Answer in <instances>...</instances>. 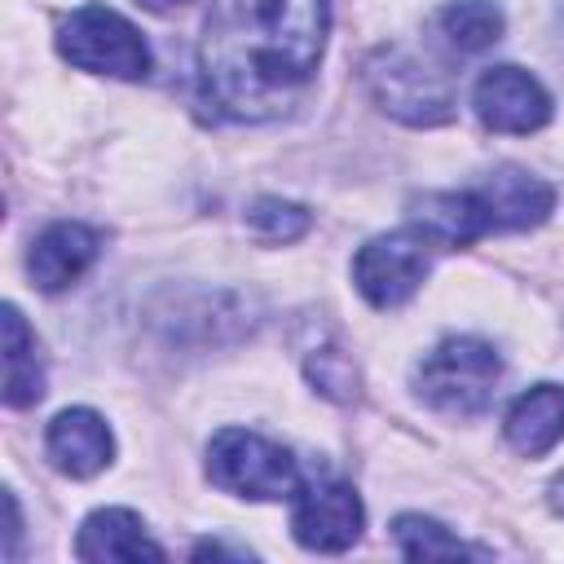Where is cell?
<instances>
[{
	"mask_svg": "<svg viewBox=\"0 0 564 564\" xmlns=\"http://www.w3.org/2000/svg\"><path fill=\"white\" fill-rule=\"evenodd\" d=\"M75 555L88 564H110V560H163V546L145 533L141 516L128 507H101L79 524Z\"/></svg>",
	"mask_w": 564,
	"mask_h": 564,
	"instance_id": "4fadbf2b",
	"label": "cell"
},
{
	"mask_svg": "<svg viewBox=\"0 0 564 564\" xmlns=\"http://www.w3.org/2000/svg\"><path fill=\"white\" fill-rule=\"evenodd\" d=\"M410 220L414 229L432 242V247H467L476 238H485L494 225L476 198V189H445V194H423L410 203Z\"/></svg>",
	"mask_w": 564,
	"mask_h": 564,
	"instance_id": "7c38bea8",
	"label": "cell"
},
{
	"mask_svg": "<svg viewBox=\"0 0 564 564\" xmlns=\"http://www.w3.org/2000/svg\"><path fill=\"white\" fill-rule=\"evenodd\" d=\"M498 379H502V357L494 344L476 335H449L419 361L414 392L436 414L471 419L494 401Z\"/></svg>",
	"mask_w": 564,
	"mask_h": 564,
	"instance_id": "7a4b0ae2",
	"label": "cell"
},
{
	"mask_svg": "<svg viewBox=\"0 0 564 564\" xmlns=\"http://www.w3.org/2000/svg\"><path fill=\"white\" fill-rule=\"evenodd\" d=\"M427 264H432V242L419 229H397L370 238L352 256V282L375 308H397L423 286Z\"/></svg>",
	"mask_w": 564,
	"mask_h": 564,
	"instance_id": "52a82bcc",
	"label": "cell"
},
{
	"mask_svg": "<svg viewBox=\"0 0 564 564\" xmlns=\"http://www.w3.org/2000/svg\"><path fill=\"white\" fill-rule=\"evenodd\" d=\"M392 538H397V551L405 560H458V555H476L463 538H454L445 524H436L432 516H419V511H405L392 520Z\"/></svg>",
	"mask_w": 564,
	"mask_h": 564,
	"instance_id": "e0dca14e",
	"label": "cell"
},
{
	"mask_svg": "<svg viewBox=\"0 0 564 564\" xmlns=\"http://www.w3.org/2000/svg\"><path fill=\"white\" fill-rule=\"evenodd\" d=\"M0 326H4V405L26 410L44 397V370L35 357V335L13 304H4Z\"/></svg>",
	"mask_w": 564,
	"mask_h": 564,
	"instance_id": "9a60e30c",
	"label": "cell"
},
{
	"mask_svg": "<svg viewBox=\"0 0 564 564\" xmlns=\"http://www.w3.org/2000/svg\"><path fill=\"white\" fill-rule=\"evenodd\" d=\"M207 480L225 494L273 502L291 498L300 485V463L291 458L286 445L247 432V427H220L207 445Z\"/></svg>",
	"mask_w": 564,
	"mask_h": 564,
	"instance_id": "277c9868",
	"label": "cell"
},
{
	"mask_svg": "<svg viewBox=\"0 0 564 564\" xmlns=\"http://www.w3.org/2000/svg\"><path fill=\"white\" fill-rule=\"evenodd\" d=\"M326 31L330 0H216L198 40L207 101L238 123L286 115L317 75Z\"/></svg>",
	"mask_w": 564,
	"mask_h": 564,
	"instance_id": "6da1fadb",
	"label": "cell"
},
{
	"mask_svg": "<svg viewBox=\"0 0 564 564\" xmlns=\"http://www.w3.org/2000/svg\"><path fill=\"white\" fill-rule=\"evenodd\" d=\"M546 502H551L555 516H564V471H555V480H551V489H546Z\"/></svg>",
	"mask_w": 564,
	"mask_h": 564,
	"instance_id": "ffe728a7",
	"label": "cell"
},
{
	"mask_svg": "<svg viewBox=\"0 0 564 564\" xmlns=\"http://www.w3.org/2000/svg\"><path fill=\"white\" fill-rule=\"evenodd\" d=\"M137 4H145L150 13H167V9H181V4H189V0H137Z\"/></svg>",
	"mask_w": 564,
	"mask_h": 564,
	"instance_id": "44dd1931",
	"label": "cell"
},
{
	"mask_svg": "<svg viewBox=\"0 0 564 564\" xmlns=\"http://www.w3.org/2000/svg\"><path fill=\"white\" fill-rule=\"evenodd\" d=\"M44 449H48V458H53V467H57L62 476L88 480V476H97L101 467H110V458H115V436H110V427H106V419H101L97 410L75 405V410H62V414L48 423Z\"/></svg>",
	"mask_w": 564,
	"mask_h": 564,
	"instance_id": "30bf717a",
	"label": "cell"
},
{
	"mask_svg": "<svg viewBox=\"0 0 564 564\" xmlns=\"http://www.w3.org/2000/svg\"><path fill=\"white\" fill-rule=\"evenodd\" d=\"M308 225H313V216L286 198H256L247 207V229L260 242H295L308 234Z\"/></svg>",
	"mask_w": 564,
	"mask_h": 564,
	"instance_id": "ac0fdd59",
	"label": "cell"
},
{
	"mask_svg": "<svg viewBox=\"0 0 564 564\" xmlns=\"http://www.w3.org/2000/svg\"><path fill=\"white\" fill-rule=\"evenodd\" d=\"M361 529H366V507H361L352 485L330 480V476H313V480L295 485V494H291V533L304 551L339 555L361 538Z\"/></svg>",
	"mask_w": 564,
	"mask_h": 564,
	"instance_id": "8992f818",
	"label": "cell"
},
{
	"mask_svg": "<svg viewBox=\"0 0 564 564\" xmlns=\"http://www.w3.org/2000/svg\"><path fill=\"white\" fill-rule=\"evenodd\" d=\"M304 375H308V383H313L322 397H330V401H357V392H361L357 366H352V357H344L339 348H313V352L304 357Z\"/></svg>",
	"mask_w": 564,
	"mask_h": 564,
	"instance_id": "d6986e66",
	"label": "cell"
},
{
	"mask_svg": "<svg viewBox=\"0 0 564 564\" xmlns=\"http://www.w3.org/2000/svg\"><path fill=\"white\" fill-rule=\"evenodd\" d=\"M502 436L524 458L551 454L564 441V388L560 383H538V388L520 392L516 405L507 410Z\"/></svg>",
	"mask_w": 564,
	"mask_h": 564,
	"instance_id": "5bb4252c",
	"label": "cell"
},
{
	"mask_svg": "<svg viewBox=\"0 0 564 564\" xmlns=\"http://www.w3.org/2000/svg\"><path fill=\"white\" fill-rule=\"evenodd\" d=\"M449 53H485L502 40V9L494 0H445L432 18Z\"/></svg>",
	"mask_w": 564,
	"mask_h": 564,
	"instance_id": "2e32d148",
	"label": "cell"
},
{
	"mask_svg": "<svg viewBox=\"0 0 564 564\" xmlns=\"http://www.w3.org/2000/svg\"><path fill=\"white\" fill-rule=\"evenodd\" d=\"M57 53L93 75L110 79H145L150 75V44L145 35L106 4H79L57 26Z\"/></svg>",
	"mask_w": 564,
	"mask_h": 564,
	"instance_id": "5b68a950",
	"label": "cell"
},
{
	"mask_svg": "<svg viewBox=\"0 0 564 564\" xmlns=\"http://www.w3.org/2000/svg\"><path fill=\"white\" fill-rule=\"evenodd\" d=\"M471 106L489 132H516V137L546 128L555 110L542 79L529 75L524 66H489L471 88Z\"/></svg>",
	"mask_w": 564,
	"mask_h": 564,
	"instance_id": "ba28073f",
	"label": "cell"
},
{
	"mask_svg": "<svg viewBox=\"0 0 564 564\" xmlns=\"http://www.w3.org/2000/svg\"><path fill=\"white\" fill-rule=\"evenodd\" d=\"M97 251H101V234L97 229H88L79 220H57V225H48L31 242L26 273H31V282L40 291L57 295V291H66L70 282H79L88 273V264L97 260Z\"/></svg>",
	"mask_w": 564,
	"mask_h": 564,
	"instance_id": "9c48e42d",
	"label": "cell"
},
{
	"mask_svg": "<svg viewBox=\"0 0 564 564\" xmlns=\"http://www.w3.org/2000/svg\"><path fill=\"white\" fill-rule=\"evenodd\" d=\"M361 79L366 93L375 97V106L410 128H436L454 119V88L445 79V70H436L432 62H423L410 48H379L361 62Z\"/></svg>",
	"mask_w": 564,
	"mask_h": 564,
	"instance_id": "3957f363",
	"label": "cell"
},
{
	"mask_svg": "<svg viewBox=\"0 0 564 564\" xmlns=\"http://www.w3.org/2000/svg\"><path fill=\"white\" fill-rule=\"evenodd\" d=\"M476 198L494 229H533L555 207V189L524 167H494L476 185Z\"/></svg>",
	"mask_w": 564,
	"mask_h": 564,
	"instance_id": "8fae6325",
	"label": "cell"
}]
</instances>
